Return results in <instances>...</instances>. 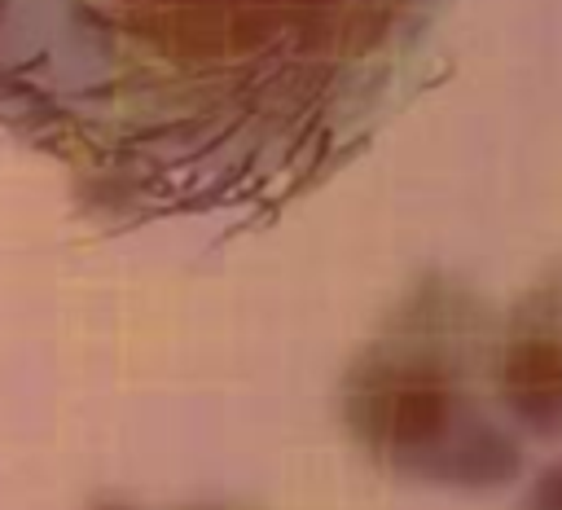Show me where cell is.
Listing matches in <instances>:
<instances>
[{"instance_id": "obj_1", "label": "cell", "mask_w": 562, "mask_h": 510, "mask_svg": "<svg viewBox=\"0 0 562 510\" xmlns=\"http://www.w3.org/2000/svg\"><path fill=\"white\" fill-rule=\"evenodd\" d=\"M514 369L522 374V387L562 396V343H536V347H527L514 361Z\"/></svg>"}]
</instances>
